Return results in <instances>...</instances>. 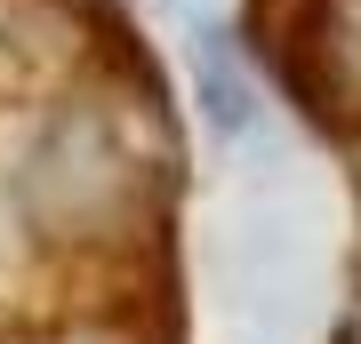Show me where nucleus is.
Returning <instances> with one entry per match:
<instances>
[{
    "instance_id": "1",
    "label": "nucleus",
    "mask_w": 361,
    "mask_h": 344,
    "mask_svg": "<svg viewBox=\"0 0 361 344\" xmlns=\"http://www.w3.org/2000/svg\"><path fill=\"white\" fill-rule=\"evenodd\" d=\"M169 120L121 56H97L73 89L16 113V144L0 168L16 224L32 248H121L145 241L169 200Z\"/></svg>"
},
{
    "instance_id": "2",
    "label": "nucleus",
    "mask_w": 361,
    "mask_h": 344,
    "mask_svg": "<svg viewBox=\"0 0 361 344\" xmlns=\"http://www.w3.org/2000/svg\"><path fill=\"white\" fill-rule=\"evenodd\" d=\"M273 16H281L273 56L289 89L361 136V0H273Z\"/></svg>"
},
{
    "instance_id": "3",
    "label": "nucleus",
    "mask_w": 361,
    "mask_h": 344,
    "mask_svg": "<svg viewBox=\"0 0 361 344\" xmlns=\"http://www.w3.org/2000/svg\"><path fill=\"white\" fill-rule=\"evenodd\" d=\"M97 56L104 49L73 0H0V104L8 113L73 89Z\"/></svg>"
},
{
    "instance_id": "4",
    "label": "nucleus",
    "mask_w": 361,
    "mask_h": 344,
    "mask_svg": "<svg viewBox=\"0 0 361 344\" xmlns=\"http://www.w3.org/2000/svg\"><path fill=\"white\" fill-rule=\"evenodd\" d=\"M185 89H193V113L217 144H249L265 128V80H257V56L233 40L217 16H201L185 32Z\"/></svg>"
}]
</instances>
